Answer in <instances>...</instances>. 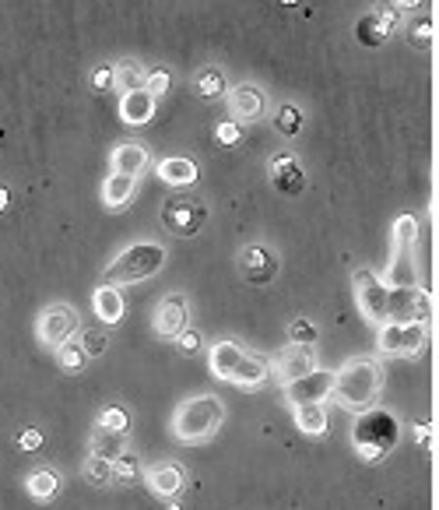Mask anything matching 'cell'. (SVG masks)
<instances>
[{
    "label": "cell",
    "mask_w": 439,
    "mask_h": 510,
    "mask_svg": "<svg viewBox=\"0 0 439 510\" xmlns=\"http://www.w3.org/2000/svg\"><path fill=\"white\" fill-rule=\"evenodd\" d=\"M169 510H176V507H169Z\"/></svg>",
    "instance_id": "cell-48"
},
{
    "label": "cell",
    "mask_w": 439,
    "mask_h": 510,
    "mask_svg": "<svg viewBox=\"0 0 439 510\" xmlns=\"http://www.w3.org/2000/svg\"><path fill=\"white\" fill-rule=\"evenodd\" d=\"M134 479H141V461H137L134 451H123V454L113 461V483L127 486V483H134Z\"/></svg>",
    "instance_id": "cell-35"
},
{
    "label": "cell",
    "mask_w": 439,
    "mask_h": 510,
    "mask_svg": "<svg viewBox=\"0 0 439 510\" xmlns=\"http://www.w3.org/2000/svg\"><path fill=\"white\" fill-rule=\"evenodd\" d=\"M292 415H295V426H299L306 436H324L327 426H331L324 405H299V408H292Z\"/></svg>",
    "instance_id": "cell-29"
},
{
    "label": "cell",
    "mask_w": 439,
    "mask_h": 510,
    "mask_svg": "<svg viewBox=\"0 0 439 510\" xmlns=\"http://www.w3.org/2000/svg\"><path fill=\"white\" fill-rule=\"evenodd\" d=\"M239 359H243V345H239V341H229V338L215 341L211 352H208V366H211V373H215L218 381H229V377L236 373Z\"/></svg>",
    "instance_id": "cell-19"
},
{
    "label": "cell",
    "mask_w": 439,
    "mask_h": 510,
    "mask_svg": "<svg viewBox=\"0 0 439 510\" xmlns=\"http://www.w3.org/2000/svg\"><path fill=\"white\" fill-rule=\"evenodd\" d=\"M225 102H229V116H232V123H257L263 120V113H267V92H263L261 85H254V82H243V85H232L229 92H225Z\"/></svg>",
    "instance_id": "cell-11"
},
{
    "label": "cell",
    "mask_w": 439,
    "mask_h": 510,
    "mask_svg": "<svg viewBox=\"0 0 439 510\" xmlns=\"http://www.w3.org/2000/svg\"><path fill=\"white\" fill-rule=\"evenodd\" d=\"M78 345H82L85 359H98V356H106V349H109V334H106V331H82V334H78Z\"/></svg>",
    "instance_id": "cell-38"
},
{
    "label": "cell",
    "mask_w": 439,
    "mask_h": 510,
    "mask_svg": "<svg viewBox=\"0 0 439 510\" xmlns=\"http://www.w3.org/2000/svg\"><path fill=\"white\" fill-rule=\"evenodd\" d=\"M152 116H155V99L145 89L120 96V120L127 127H145V123H152Z\"/></svg>",
    "instance_id": "cell-23"
},
{
    "label": "cell",
    "mask_w": 439,
    "mask_h": 510,
    "mask_svg": "<svg viewBox=\"0 0 439 510\" xmlns=\"http://www.w3.org/2000/svg\"><path fill=\"white\" fill-rule=\"evenodd\" d=\"M200 345H204V338H200V331H193V327H186V331L176 338V349H179L183 356H197Z\"/></svg>",
    "instance_id": "cell-42"
},
{
    "label": "cell",
    "mask_w": 439,
    "mask_h": 510,
    "mask_svg": "<svg viewBox=\"0 0 439 510\" xmlns=\"http://www.w3.org/2000/svg\"><path fill=\"white\" fill-rule=\"evenodd\" d=\"M225 422V402L218 395H193L179 402L173 415V436L183 447H197L211 440Z\"/></svg>",
    "instance_id": "cell-2"
},
{
    "label": "cell",
    "mask_w": 439,
    "mask_h": 510,
    "mask_svg": "<svg viewBox=\"0 0 439 510\" xmlns=\"http://www.w3.org/2000/svg\"><path fill=\"white\" fill-rule=\"evenodd\" d=\"M412 429H415V440H419L422 447H426V443H433V426H429V422H415Z\"/></svg>",
    "instance_id": "cell-46"
},
{
    "label": "cell",
    "mask_w": 439,
    "mask_h": 510,
    "mask_svg": "<svg viewBox=\"0 0 439 510\" xmlns=\"http://www.w3.org/2000/svg\"><path fill=\"white\" fill-rule=\"evenodd\" d=\"M18 447H21V451H28V454H35V451L43 447V433H39L35 426H25V429L18 433Z\"/></svg>",
    "instance_id": "cell-44"
},
{
    "label": "cell",
    "mask_w": 439,
    "mask_h": 510,
    "mask_svg": "<svg viewBox=\"0 0 439 510\" xmlns=\"http://www.w3.org/2000/svg\"><path fill=\"white\" fill-rule=\"evenodd\" d=\"M85 479H88V483H95L98 490H102V486H113V461H102V458H88Z\"/></svg>",
    "instance_id": "cell-39"
},
{
    "label": "cell",
    "mask_w": 439,
    "mask_h": 510,
    "mask_svg": "<svg viewBox=\"0 0 439 510\" xmlns=\"http://www.w3.org/2000/svg\"><path fill=\"white\" fill-rule=\"evenodd\" d=\"M25 490H28V497H32V500L50 504V500H57V497H60L64 479H60V472H53V468H35V472L25 479Z\"/></svg>",
    "instance_id": "cell-25"
},
{
    "label": "cell",
    "mask_w": 439,
    "mask_h": 510,
    "mask_svg": "<svg viewBox=\"0 0 439 510\" xmlns=\"http://www.w3.org/2000/svg\"><path fill=\"white\" fill-rule=\"evenodd\" d=\"M78 324H82V317L71 303H50L35 317V338L50 349H60V345L74 341Z\"/></svg>",
    "instance_id": "cell-6"
},
{
    "label": "cell",
    "mask_w": 439,
    "mask_h": 510,
    "mask_svg": "<svg viewBox=\"0 0 439 510\" xmlns=\"http://www.w3.org/2000/svg\"><path fill=\"white\" fill-rule=\"evenodd\" d=\"M239 271H243L247 282L267 286V282H274V275H278V257H274V250H267L261 243H250V247L239 254Z\"/></svg>",
    "instance_id": "cell-15"
},
{
    "label": "cell",
    "mask_w": 439,
    "mask_h": 510,
    "mask_svg": "<svg viewBox=\"0 0 439 510\" xmlns=\"http://www.w3.org/2000/svg\"><path fill=\"white\" fill-rule=\"evenodd\" d=\"M148 162H152V155H148V148H145L141 141H120V145L113 148V155H109L113 173H120V177H134V180L148 169Z\"/></svg>",
    "instance_id": "cell-17"
},
{
    "label": "cell",
    "mask_w": 439,
    "mask_h": 510,
    "mask_svg": "<svg viewBox=\"0 0 439 510\" xmlns=\"http://www.w3.org/2000/svg\"><path fill=\"white\" fill-rule=\"evenodd\" d=\"M412 46L415 50H429L433 46V21L429 18H419V21H412Z\"/></svg>",
    "instance_id": "cell-40"
},
{
    "label": "cell",
    "mask_w": 439,
    "mask_h": 510,
    "mask_svg": "<svg viewBox=\"0 0 439 510\" xmlns=\"http://www.w3.org/2000/svg\"><path fill=\"white\" fill-rule=\"evenodd\" d=\"M102 204L109 208V211H123L127 204L134 201V194H137V180L134 177H120V173H109L106 180H102Z\"/></svg>",
    "instance_id": "cell-21"
},
{
    "label": "cell",
    "mask_w": 439,
    "mask_h": 510,
    "mask_svg": "<svg viewBox=\"0 0 439 510\" xmlns=\"http://www.w3.org/2000/svg\"><path fill=\"white\" fill-rule=\"evenodd\" d=\"M267 381H270V359L250 356V352H243L236 373L229 377V384H236V388H243V391H257V388H263Z\"/></svg>",
    "instance_id": "cell-18"
},
{
    "label": "cell",
    "mask_w": 439,
    "mask_h": 510,
    "mask_svg": "<svg viewBox=\"0 0 439 510\" xmlns=\"http://www.w3.org/2000/svg\"><path fill=\"white\" fill-rule=\"evenodd\" d=\"M376 345L383 356H401V359H419L429 345V324H383L376 327Z\"/></svg>",
    "instance_id": "cell-5"
},
{
    "label": "cell",
    "mask_w": 439,
    "mask_h": 510,
    "mask_svg": "<svg viewBox=\"0 0 439 510\" xmlns=\"http://www.w3.org/2000/svg\"><path fill=\"white\" fill-rule=\"evenodd\" d=\"M123 451H130V447H127V436H120V433L95 429L91 440H88V454H91V458H102V461H116Z\"/></svg>",
    "instance_id": "cell-27"
},
{
    "label": "cell",
    "mask_w": 439,
    "mask_h": 510,
    "mask_svg": "<svg viewBox=\"0 0 439 510\" xmlns=\"http://www.w3.org/2000/svg\"><path fill=\"white\" fill-rule=\"evenodd\" d=\"M91 310H95V317L106 324V327H113V324H120L123 320V293L116 289V286H98L95 293H91Z\"/></svg>",
    "instance_id": "cell-20"
},
{
    "label": "cell",
    "mask_w": 439,
    "mask_h": 510,
    "mask_svg": "<svg viewBox=\"0 0 439 510\" xmlns=\"http://www.w3.org/2000/svg\"><path fill=\"white\" fill-rule=\"evenodd\" d=\"M186 327H190V303H186L183 293H169L162 303L155 306V313H152V331H155L159 338L176 341Z\"/></svg>",
    "instance_id": "cell-12"
},
{
    "label": "cell",
    "mask_w": 439,
    "mask_h": 510,
    "mask_svg": "<svg viewBox=\"0 0 439 510\" xmlns=\"http://www.w3.org/2000/svg\"><path fill=\"white\" fill-rule=\"evenodd\" d=\"M145 483H148V490H152L159 500H176V497L183 493V486H186V475H183V468L173 465V461H159V465H152V468L145 472Z\"/></svg>",
    "instance_id": "cell-16"
},
{
    "label": "cell",
    "mask_w": 439,
    "mask_h": 510,
    "mask_svg": "<svg viewBox=\"0 0 439 510\" xmlns=\"http://www.w3.org/2000/svg\"><path fill=\"white\" fill-rule=\"evenodd\" d=\"M145 75H148V67L141 64V60H116L113 64V89L116 92H141L145 89Z\"/></svg>",
    "instance_id": "cell-26"
},
{
    "label": "cell",
    "mask_w": 439,
    "mask_h": 510,
    "mask_svg": "<svg viewBox=\"0 0 439 510\" xmlns=\"http://www.w3.org/2000/svg\"><path fill=\"white\" fill-rule=\"evenodd\" d=\"M376 18H380V25H383V32H387V35H394V32H397V25H401V11H397V7H380V11H376Z\"/></svg>",
    "instance_id": "cell-45"
},
{
    "label": "cell",
    "mask_w": 439,
    "mask_h": 510,
    "mask_svg": "<svg viewBox=\"0 0 439 510\" xmlns=\"http://www.w3.org/2000/svg\"><path fill=\"white\" fill-rule=\"evenodd\" d=\"M387 289H419V271H415V250L412 254H394L387 279H380Z\"/></svg>",
    "instance_id": "cell-24"
},
{
    "label": "cell",
    "mask_w": 439,
    "mask_h": 510,
    "mask_svg": "<svg viewBox=\"0 0 439 510\" xmlns=\"http://www.w3.org/2000/svg\"><path fill=\"white\" fill-rule=\"evenodd\" d=\"M313 370H317V356H313V349L285 345V349L270 359V373L281 381V388H285V384H292V381H299V377H306V373H313Z\"/></svg>",
    "instance_id": "cell-14"
},
{
    "label": "cell",
    "mask_w": 439,
    "mask_h": 510,
    "mask_svg": "<svg viewBox=\"0 0 439 510\" xmlns=\"http://www.w3.org/2000/svg\"><path fill=\"white\" fill-rule=\"evenodd\" d=\"M7 204H11V194H7V191H4V187H0V211H4V208H7Z\"/></svg>",
    "instance_id": "cell-47"
},
{
    "label": "cell",
    "mask_w": 439,
    "mask_h": 510,
    "mask_svg": "<svg viewBox=\"0 0 439 510\" xmlns=\"http://www.w3.org/2000/svg\"><path fill=\"white\" fill-rule=\"evenodd\" d=\"M267 173H270L274 191L285 194V198H295V194H302V187H306V173H302L295 152H278V155H270Z\"/></svg>",
    "instance_id": "cell-13"
},
{
    "label": "cell",
    "mask_w": 439,
    "mask_h": 510,
    "mask_svg": "<svg viewBox=\"0 0 439 510\" xmlns=\"http://www.w3.org/2000/svg\"><path fill=\"white\" fill-rule=\"evenodd\" d=\"M193 89H197V96L200 99H222L225 92H229V82H225V75H222V67H200L197 75H193Z\"/></svg>",
    "instance_id": "cell-28"
},
{
    "label": "cell",
    "mask_w": 439,
    "mask_h": 510,
    "mask_svg": "<svg viewBox=\"0 0 439 510\" xmlns=\"http://www.w3.org/2000/svg\"><path fill=\"white\" fill-rule=\"evenodd\" d=\"M145 92H148L152 99H162L166 92H173V75H169L166 67H148V75H145Z\"/></svg>",
    "instance_id": "cell-36"
},
{
    "label": "cell",
    "mask_w": 439,
    "mask_h": 510,
    "mask_svg": "<svg viewBox=\"0 0 439 510\" xmlns=\"http://www.w3.org/2000/svg\"><path fill=\"white\" fill-rule=\"evenodd\" d=\"M169 261V250L155 239H141V243H130L116 254V261L106 268L102 275V286H134V282H145V279H155Z\"/></svg>",
    "instance_id": "cell-3"
},
{
    "label": "cell",
    "mask_w": 439,
    "mask_h": 510,
    "mask_svg": "<svg viewBox=\"0 0 439 510\" xmlns=\"http://www.w3.org/2000/svg\"><path fill=\"white\" fill-rule=\"evenodd\" d=\"M204 222H208V204L200 198H169L162 204V225L179 239L197 236Z\"/></svg>",
    "instance_id": "cell-7"
},
{
    "label": "cell",
    "mask_w": 439,
    "mask_h": 510,
    "mask_svg": "<svg viewBox=\"0 0 439 510\" xmlns=\"http://www.w3.org/2000/svg\"><path fill=\"white\" fill-rule=\"evenodd\" d=\"M155 177H159L162 184H169V187H190V184L200 177V169H197V162H193V159L169 155V159H162V162L155 166Z\"/></svg>",
    "instance_id": "cell-22"
},
{
    "label": "cell",
    "mask_w": 439,
    "mask_h": 510,
    "mask_svg": "<svg viewBox=\"0 0 439 510\" xmlns=\"http://www.w3.org/2000/svg\"><path fill=\"white\" fill-rule=\"evenodd\" d=\"M95 429H106V433H120V436H127V429H130V415H127V408H120V405L102 408V412H98Z\"/></svg>",
    "instance_id": "cell-34"
},
{
    "label": "cell",
    "mask_w": 439,
    "mask_h": 510,
    "mask_svg": "<svg viewBox=\"0 0 439 510\" xmlns=\"http://www.w3.org/2000/svg\"><path fill=\"white\" fill-rule=\"evenodd\" d=\"M270 123H274V130H278L281 137H295V134L302 130V109L292 106V102H281V106L274 109Z\"/></svg>",
    "instance_id": "cell-32"
},
{
    "label": "cell",
    "mask_w": 439,
    "mask_h": 510,
    "mask_svg": "<svg viewBox=\"0 0 439 510\" xmlns=\"http://www.w3.org/2000/svg\"><path fill=\"white\" fill-rule=\"evenodd\" d=\"M383 381H387V370H383V363L376 356H351L349 363L334 373L331 402L351 412V415H362V412L376 408Z\"/></svg>",
    "instance_id": "cell-1"
},
{
    "label": "cell",
    "mask_w": 439,
    "mask_h": 510,
    "mask_svg": "<svg viewBox=\"0 0 439 510\" xmlns=\"http://www.w3.org/2000/svg\"><path fill=\"white\" fill-rule=\"evenodd\" d=\"M419 239V218L415 215H397L394 218V254H412Z\"/></svg>",
    "instance_id": "cell-31"
},
{
    "label": "cell",
    "mask_w": 439,
    "mask_h": 510,
    "mask_svg": "<svg viewBox=\"0 0 439 510\" xmlns=\"http://www.w3.org/2000/svg\"><path fill=\"white\" fill-rule=\"evenodd\" d=\"M88 82H91L95 92H113V64H98Z\"/></svg>",
    "instance_id": "cell-43"
},
{
    "label": "cell",
    "mask_w": 439,
    "mask_h": 510,
    "mask_svg": "<svg viewBox=\"0 0 439 510\" xmlns=\"http://www.w3.org/2000/svg\"><path fill=\"white\" fill-rule=\"evenodd\" d=\"M355 39H358V46L376 50V46H383L390 35L383 32V25H380V18H376V11H372V14H362V18L355 21Z\"/></svg>",
    "instance_id": "cell-30"
},
{
    "label": "cell",
    "mask_w": 439,
    "mask_h": 510,
    "mask_svg": "<svg viewBox=\"0 0 439 510\" xmlns=\"http://www.w3.org/2000/svg\"><path fill=\"white\" fill-rule=\"evenodd\" d=\"M397 436H401L397 419L390 412H383V408L362 412L358 422H355V429H351V443H355L358 458L369 461V465H380L397 447Z\"/></svg>",
    "instance_id": "cell-4"
},
{
    "label": "cell",
    "mask_w": 439,
    "mask_h": 510,
    "mask_svg": "<svg viewBox=\"0 0 439 510\" xmlns=\"http://www.w3.org/2000/svg\"><path fill=\"white\" fill-rule=\"evenodd\" d=\"M215 141H218L222 148H232V145H239V141H243V127H239V123H232V120H225V123H218V127H215Z\"/></svg>",
    "instance_id": "cell-41"
},
{
    "label": "cell",
    "mask_w": 439,
    "mask_h": 510,
    "mask_svg": "<svg viewBox=\"0 0 439 510\" xmlns=\"http://www.w3.org/2000/svg\"><path fill=\"white\" fill-rule=\"evenodd\" d=\"M317 338H320V331H317V324H313V320L295 317V320L288 324V345H295V349H313V345H317Z\"/></svg>",
    "instance_id": "cell-33"
},
{
    "label": "cell",
    "mask_w": 439,
    "mask_h": 510,
    "mask_svg": "<svg viewBox=\"0 0 439 510\" xmlns=\"http://www.w3.org/2000/svg\"><path fill=\"white\" fill-rule=\"evenodd\" d=\"M429 296L422 289H387V324H429Z\"/></svg>",
    "instance_id": "cell-10"
},
{
    "label": "cell",
    "mask_w": 439,
    "mask_h": 510,
    "mask_svg": "<svg viewBox=\"0 0 439 510\" xmlns=\"http://www.w3.org/2000/svg\"><path fill=\"white\" fill-rule=\"evenodd\" d=\"M331 391H334V370H320V366L313 373H306V377H299V381H292V384L281 388L285 402L292 408L324 405V402H331Z\"/></svg>",
    "instance_id": "cell-9"
},
{
    "label": "cell",
    "mask_w": 439,
    "mask_h": 510,
    "mask_svg": "<svg viewBox=\"0 0 439 510\" xmlns=\"http://www.w3.org/2000/svg\"><path fill=\"white\" fill-rule=\"evenodd\" d=\"M351 286H355V303L362 310V317L369 324L383 327L387 324V286L380 282V275L369 271V268H358L355 279H351Z\"/></svg>",
    "instance_id": "cell-8"
},
{
    "label": "cell",
    "mask_w": 439,
    "mask_h": 510,
    "mask_svg": "<svg viewBox=\"0 0 439 510\" xmlns=\"http://www.w3.org/2000/svg\"><path fill=\"white\" fill-rule=\"evenodd\" d=\"M57 363H60V370H67V373H82L85 370V352H82V345L78 341H67V345H60L57 349Z\"/></svg>",
    "instance_id": "cell-37"
}]
</instances>
